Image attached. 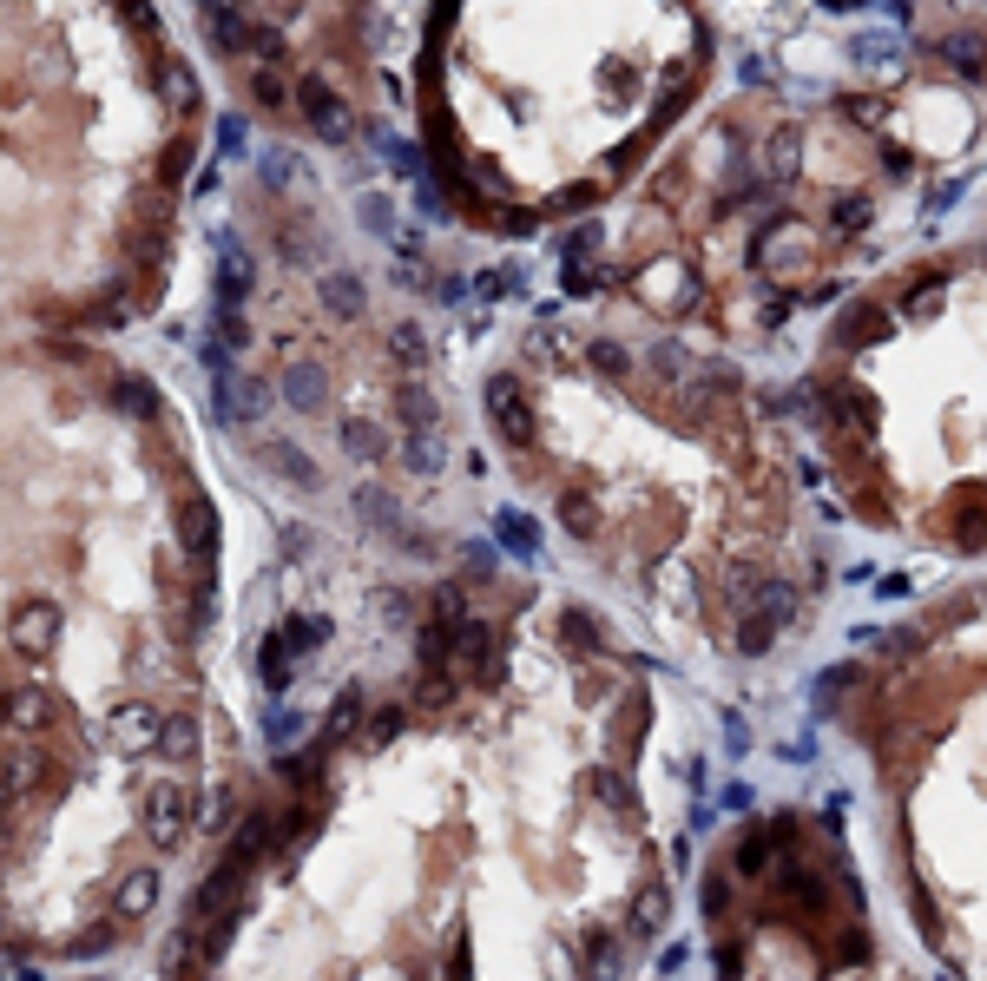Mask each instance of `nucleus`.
<instances>
[{"instance_id":"nucleus-1","label":"nucleus","mask_w":987,"mask_h":981,"mask_svg":"<svg viewBox=\"0 0 987 981\" xmlns=\"http://www.w3.org/2000/svg\"><path fill=\"white\" fill-rule=\"evenodd\" d=\"M487 422L501 428V442H514V448H533V435H540L533 402H527V389H520L514 376H494V382H487Z\"/></svg>"},{"instance_id":"nucleus-2","label":"nucleus","mask_w":987,"mask_h":981,"mask_svg":"<svg viewBox=\"0 0 987 981\" xmlns=\"http://www.w3.org/2000/svg\"><path fill=\"white\" fill-rule=\"evenodd\" d=\"M297 112L310 119L316 139H329V145L349 139V106L336 99V86H329L323 73H303V80H297Z\"/></svg>"},{"instance_id":"nucleus-3","label":"nucleus","mask_w":987,"mask_h":981,"mask_svg":"<svg viewBox=\"0 0 987 981\" xmlns=\"http://www.w3.org/2000/svg\"><path fill=\"white\" fill-rule=\"evenodd\" d=\"M145 837H152L158 850H178V843H185V791H178V784L145 791Z\"/></svg>"},{"instance_id":"nucleus-4","label":"nucleus","mask_w":987,"mask_h":981,"mask_svg":"<svg viewBox=\"0 0 987 981\" xmlns=\"http://www.w3.org/2000/svg\"><path fill=\"white\" fill-rule=\"evenodd\" d=\"M178 527H185V554L211 573V560H218V507L204 501V494H191L185 514H178Z\"/></svg>"},{"instance_id":"nucleus-5","label":"nucleus","mask_w":987,"mask_h":981,"mask_svg":"<svg viewBox=\"0 0 987 981\" xmlns=\"http://www.w3.org/2000/svg\"><path fill=\"white\" fill-rule=\"evenodd\" d=\"M244 297H251V251L218 238V310H237Z\"/></svg>"},{"instance_id":"nucleus-6","label":"nucleus","mask_w":987,"mask_h":981,"mask_svg":"<svg viewBox=\"0 0 987 981\" xmlns=\"http://www.w3.org/2000/svg\"><path fill=\"white\" fill-rule=\"evenodd\" d=\"M204 20H211V40H218V53H251V20H244V7L237 0H198Z\"/></svg>"},{"instance_id":"nucleus-7","label":"nucleus","mask_w":987,"mask_h":981,"mask_svg":"<svg viewBox=\"0 0 987 981\" xmlns=\"http://www.w3.org/2000/svg\"><path fill=\"white\" fill-rule=\"evenodd\" d=\"M264 409H270L264 382H218V415L224 422H257Z\"/></svg>"},{"instance_id":"nucleus-8","label":"nucleus","mask_w":987,"mask_h":981,"mask_svg":"<svg viewBox=\"0 0 987 981\" xmlns=\"http://www.w3.org/2000/svg\"><path fill=\"white\" fill-rule=\"evenodd\" d=\"M889 336V317H882L876 303H849L843 323H836V343L843 349H862V343H882Z\"/></svg>"},{"instance_id":"nucleus-9","label":"nucleus","mask_w":987,"mask_h":981,"mask_svg":"<svg viewBox=\"0 0 987 981\" xmlns=\"http://www.w3.org/2000/svg\"><path fill=\"white\" fill-rule=\"evenodd\" d=\"M323 389H329V376H323V363H310V356H297V363L283 369V396L297 402V409H323Z\"/></svg>"},{"instance_id":"nucleus-10","label":"nucleus","mask_w":987,"mask_h":981,"mask_svg":"<svg viewBox=\"0 0 987 981\" xmlns=\"http://www.w3.org/2000/svg\"><path fill=\"white\" fill-rule=\"evenodd\" d=\"M494 534L507 540V554H514V560H533V554H540V527H533L520 507H501V514H494Z\"/></svg>"},{"instance_id":"nucleus-11","label":"nucleus","mask_w":987,"mask_h":981,"mask_svg":"<svg viewBox=\"0 0 987 981\" xmlns=\"http://www.w3.org/2000/svg\"><path fill=\"white\" fill-rule=\"evenodd\" d=\"M323 303L336 310V317H362V310H369L362 277H356V270H329V277H323Z\"/></svg>"},{"instance_id":"nucleus-12","label":"nucleus","mask_w":987,"mask_h":981,"mask_svg":"<svg viewBox=\"0 0 987 981\" xmlns=\"http://www.w3.org/2000/svg\"><path fill=\"white\" fill-rule=\"evenodd\" d=\"M53 633H60V613H53L47 600H33L27 613L14 619V639H20V646H53Z\"/></svg>"},{"instance_id":"nucleus-13","label":"nucleus","mask_w":987,"mask_h":981,"mask_svg":"<svg viewBox=\"0 0 987 981\" xmlns=\"http://www.w3.org/2000/svg\"><path fill=\"white\" fill-rule=\"evenodd\" d=\"M257 672H264V685H270V692H283V685L297 679V652H290L277 633H270V639H264V659H257Z\"/></svg>"},{"instance_id":"nucleus-14","label":"nucleus","mask_w":987,"mask_h":981,"mask_svg":"<svg viewBox=\"0 0 987 981\" xmlns=\"http://www.w3.org/2000/svg\"><path fill=\"white\" fill-rule=\"evenodd\" d=\"M395 415H402L408 428H415V435H422V428H435V396H428V389H415V382H408V389H395Z\"/></svg>"},{"instance_id":"nucleus-15","label":"nucleus","mask_w":987,"mask_h":981,"mask_svg":"<svg viewBox=\"0 0 987 981\" xmlns=\"http://www.w3.org/2000/svg\"><path fill=\"white\" fill-rule=\"evenodd\" d=\"M343 448H349L356 461H382V448H389V442H382V428H376V422L349 415V422H343Z\"/></svg>"},{"instance_id":"nucleus-16","label":"nucleus","mask_w":987,"mask_h":981,"mask_svg":"<svg viewBox=\"0 0 987 981\" xmlns=\"http://www.w3.org/2000/svg\"><path fill=\"white\" fill-rule=\"evenodd\" d=\"M152 902H158V876H152V870H139V876H126V883H119V916L139 922Z\"/></svg>"},{"instance_id":"nucleus-17","label":"nucleus","mask_w":987,"mask_h":981,"mask_svg":"<svg viewBox=\"0 0 987 981\" xmlns=\"http://www.w3.org/2000/svg\"><path fill=\"white\" fill-rule=\"evenodd\" d=\"M902 310H909V317H935V310H941V270L909 277V297H902Z\"/></svg>"},{"instance_id":"nucleus-18","label":"nucleus","mask_w":987,"mask_h":981,"mask_svg":"<svg viewBox=\"0 0 987 981\" xmlns=\"http://www.w3.org/2000/svg\"><path fill=\"white\" fill-rule=\"evenodd\" d=\"M119 409L139 415V422H152V415H158V389L145 376H126V382H119Z\"/></svg>"},{"instance_id":"nucleus-19","label":"nucleus","mask_w":987,"mask_h":981,"mask_svg":"<svg viewBox=\"0 0 987 981\" xmlns=\"http://www.w3.org/2000/svg\"><path fill=\"white\" fill-rule=\"evenodd\" d=\"M277 639H283V646H290V652L303 659L310 646H323V639H329V619H310V613H303V619H290V626H283Z\"/></svg>"},{"instance_id":"nucleus-20","label":"nucleus","mask_w":987,"mask_h":981,"mask_svg":"<svg viewBox=\"0 0 987 981\" xmlns=\"http://www.w3.org/2000/svg\"><path fill=\"white\" fill-rule=\"evenodd\" d=\"M270 468H277V475H297L303 488H316V481H323V475H316V461L303 455V448H270Z\"/></svg>"},{"instance_id":"nucleus-21","label":"nucleus","mask_w":987,"mask_h":981,"mask_svg":"<svg viewBox=\"0 0 987 981\" xmlns=\"http://www.w3.org/2000/svg\"><path fill=\"white\" fill-rule=\"evenodd\" d=\"M356 718H362V692L349 685L336 705H329V725H323V738H343V731H356Z\"/></svg>"},{"instance_id":"nucleus-22","label":"nucleus","mask_w":987,"mask_h":981,"mask_svg":"<svg viewBox=\"0 0 987 981\" xmlns=\"http://www.w3.org/2000/svg\"><path fill=\"white\" fill-rule=\"evenodd\" d=\"M941 53H948L961 73H981V60H987V47L974 40V33H955V40H941Z\"/></svg>"},{"instance_id":"nucleus-23","label":"nucleus","mask_w":987,"mask_h":981,"mask_svg":"<svg viewBox=\"0 0 987 981\" xmlns=\"http://www.w3.org/2000/svg\"><path fill=\"white\" fill-rule=\"evenodd\" d=\"M823 402H830L843 422H869V415H876V409H869V396H862V389H849V382H843V389H830Z\"/></svg>"},{"instance_id":"nucleus-24","label":"nucleus","mask_w":987,"mask_h":981,"mask_svg":"<svg viewBox=\"0 0 987 981\" xmlns=\"http://www.w3.org/2000/svg\"><path fill=\"white\" fill-rule=\"evenodd\" d=\"M849 685H856V665H830V672H823V679H816V705H823V712H830L836 698L849 692Z\"/></svg>"},{"instance_id":"nucleus-25","label":"nucleus","mask_w":987,"mask_h":981,"mask_svg":"<svg viewBox=\"0 0 987 981\" xmlns=\"http://www.w3.org/2000/svg\"><path fill=\"white\" fill-rule=\"evenodd\" d=\"M665 909H672V902H665V889H645V896H639V916H632V929H639V935L665 929Z\"/></svg>"},{"instance_id":"nucleus-26","label":"nucleus","mask_w":987,"mask_h":981,"mask_svg":"<svg viewBox=\"0 0 987 981\" xmlns=\"http://www.w3.org/2000/svg\"><path fill=\"white\" fill-rule=\"evenodd\" d=\"M389 349H395V356H402L408 369H415V363H428V343H422V330H415V323H402V330L389 336Z\"/></svg>"},{"instance_id":"nucleus-27","label":"nucleus","mask_w":987,"mask_h":981,"mask_svg":"<svg viewBox=\"0 0 987 981\" xmlns=\"http://www.w3.org/2000/svg\"><path fill=\"white\" fill-rule=\"evenodd\" d=\"M770 178H797V132H777V145H770Z\"/></svg>"},{"instance_id":"nucleus-28","label":"nucleus","mask_w":987,"mask_h":981,"mask_svg":"<svg viewBox=\"0 0 987 981\" xmlns=\"http://www.w3.org/2000/svg\"><path fill=\"white\" fill-rule=\"evenodd\" d=\"M586 975H593V981H612V942H606V935H586Z\"/></svg>"},{"instance_id":"nucleus-29","label":"nucleus","mask_w":987,"mask_h":981,"mask_svg":"<svg viewBox=\"0 0 987 981\" xmlns=\"http://www.w3.org/2000/svg\"><path fill=\"white\" fill-rule=\"evenodd\" d=\"M474 284H481V297H514V290H520V270L514 264H507V270H481Z\"/></svg>"},{"instance_id":"nucleus-30","label":"nucleus","mask_w":987,"mask_h":981,"mask_svg":"<svg viewBox=\"0 0 987 981\" xmlns=\"http://www.w3.org/2000/svg\"><path fill=\"white\" fill-rule=\"evenodd\" d=\"M560 521L573 527V534H593V501H586V494H566V501H560Z\"/></svg>"},{"instance_id":"nucleus-31","label":"nucleus","mask_w":987,"mask_h":981,"mask_svg":"<svg viewBox=\"0 0 987 981\" xmlns=\"http://www.w3.org/2000/svg\"><path fill=\"white\" fill-rule=\"evenodd\" d=\"M770 633H777L770 619H744V626H737V652H751V659H757V652L770 646Z\"/></svg>"},{"instance_id":"nucleus-32","label":"nucleus","mask_w":987,"mask_h":981,"mask_svg":"<svg viewBox=\"0 0 987 981\" xmlns=\"http://www.w3.org/2000/svg\"><path fill=\"white\" fill-rule=\"evenodd\" d=\"M158 744H165V751H191V744H198V731H191V718H165V731H158Z\"/></svg>"},{"instance_id":"nucleus-33","label":"nucleus","mask_w":987,"mask_h":981,"mask_svg":"<svg viewBox=\"0 0 987 981\" xmlns=\"http://www.w3.org/2000/svg\"><path fill=\"white\" fill-rule=\"evenodd\" d=\"M165 93H172V106H198V80H191V73H185V66H172V73H165Z\"/></svg>"},{"instance_id":"nucleus-34","label":"nucleus","mask_w":987,"mask_h":981,"mask_svg":"<svg viewBox=\"0 0 987 981\" xmlns=\"http://www.w3.org/2000/svg\"><path fill=\"white\" fill-rule=\"evenodd\" d=\"M251 93H257V106H283V80H277V66H264V73H251Z\"/></svg>"},{"instance_id":"nucleus-35","label":"nucleus","mask_w":987,"mask_h":981,"mask_svg":"<svg viewBox=\"0 0 987 981\" xmlns=\"http://www.w3.org/2000/svg\"><path fill=\"white\" fill-rule=\"evenodd\" d=\"M830 218H836V231H856V224L869 218V198H836V205H830Z\"/></svg>"},{"instance_id":"nucleus-36","label":"nucleus","mask_w":987,"mask_h":981,"mask_svg":"<svg viewBox=\"0 0 987 981\" xmlns=\"http://www.w3.org/2000/svg\"><path fill=\"white\" fill-rule=\"evenodd\" d=\"M566 290H573V297H593V264H586V257H566Z\"/></svg>"},{"instance_id":"nucleus-37","label":"nucleus","mask_w":987,"mask_h":981,"mask_svg":"<svg viewBox=\"0 0 987 981\" xmlns=\"http://www.w3.org/2000/svg\"><path fill=\"white\" fill-rule=\"evenodd\" d=\"M185 165H191V145H165V159H158V172H165V178H158V185L172 191V185H178V172H185Z\"/></svg>"},{"instance_id":"nucleus-38","label":"nucleus","mask_w":987,"mask_h":981,"mask_svg":"<svg viewBox=\"0 0 987 981\" xmlns=\"http://www.w3.org/2000/svg\"><path fill=\"white\" fill-rule=\"evenodd\" d=\"M362 224H376L382 238H395V211H389V198H362Z\"/></svg>"},{"instance_id":"nucleus-39","label":"nucleus","mask_w":987,"mask_h":981,"mask_svg":"<svg viewBox=\"0 0 987 981\" xmlns=\"http://www.w3.org/2000/svg\"><path fill=\"white\" fill-rule=\"evenodd\" d=\"M560 626H566V639H573L580 652H593V646H599V633H593V619H586V613H566Z\"/></svg>"},{"instance_id":"nucleus-40","label":"nucleus","mask_w":987,"mask_h":981,"mask_svg":"<svg viewBox=\"0 0 987 981\" xmlns=\"http://www.w3.org/2000/svg\"><path fill=\"white\" fill-rule=\"evenodd\" d=\"M251 53L277 66V60H283V33H277V27H257V33H251Z\"/></svg>"},{"instance_id":"nucleus-41","label":"nucleus","mask_w":987,"mask_h":981,"mask_svg":"<svg viewBox=\"0 0 987 981\" xmlns=\"http://www.w3.org/2000/svg\"><path fill=\"white\" fill-rule=\"evenodd\" d=\"M382 152H389V165H402L408 178H422V152H415V145H395V139H382Z\"/></svg>"},{"instance_id":"nucleus-42","label":"nucleus","mask_w":987,"mask_h":981,"mask_svg":"<svg viewBox=\"0 0 987 981\" xmlns=\"http://www.w3.org/2000/svg\"><path fill=\"white\" fill-rule=\"evenodd\" d=\"M264 172H270V185H290V178H297L303 165L290 159V152H270V159H264Z\"/></svg>"},{"instance_id":"nucleus-43","label":"nucleus","mask_w":987,"mask_h":981,"mask_svg":"<svg viewBox=\"0 0 987 981\" xmlns=\"http://www.w3.org/2000/svg\"><path fill=\"white\" fill-rule=\"evenodd\" d=\"M593 369L619 376V369H626V349H619V343H593Z\"/></svg>"},{"instance_id":"nucleus-44","label":"nucleus","mask_w":987,"mask_h":981,"mask_svg":"<svg viewBox=\"0 0 987 981\" xmlns=\"http://www.w3.org/2000/svg\"><path fill=\"white\" fill-rule=\"evenodd\" d=\"M395 731H402V712H395V705H382V712H376V725H369V738H376V744H389Z\"/></svg>"},{"instance_id":"nucleus-45","label":"nucleus","mask_w":987,"mask_h":981,"mask_svg":"<svg viewBox=\"0 0 987 981\" xmlns=\"http://www.w3.org/2000/svg\"><path fill=\"white\" fill-rule=\"evenodd\" d=\"M593 198H599V185H573V191L553 198V211H580V205H593Z\"/></svg>"},{"instance_id":"nucleus-46","label":"nucleus","mask_w":987,"mask_h":981,"mask_svg":"<svg viewBox=\"0 0 987 981\" xmlns=\"http://www.w3.org/2000/svg\"><path fill=\"white\" fill-rule=\"evenodd\" d=\"M408 461H415V468H435V448H428V428H422V435H408Z\"/></svg>"},{"instance_id":"nucleus-47","label":"nucleus","mask_w":987,"mask_h":981,"mask_svg":"<svg viewBox=\"0 0 987 981\" xmlns=\"http://www.w3.org/2000/svg\"><path fill=\"white\" fill-rule=\"evenodd\" d=\"M218 145H224V152H244V119H224V132H218Z\"/></svg>"},{"instance_id":"nucleus-48","label":"nucleus","mask_w":987,"mask_h":981,"mask_svg":"<svg viewBox=\"0 0 987 981\" xmlns=\"http://www.w3.org/2000/svg\"><path fill=\"white\" fill-rule=\"evenodd\" d=\"M862 955H869V935L849 929V935H843V962H862Z\"/></svg>"},{"instance_id":"nucleus-49","label":"nucleus","mask_w":987,"mask_h":981,"mask_svg":"<svg viewBox=\"0 0 987 981\" xmlns=\"http://www.w3.org/2000/svg\"><path fill=\"white\" fill-rule=\"evenodd\" d=\"M507 238H533V211H507Z\"/></svg>"},{"instance_id":"nucleus-50","label":"nucleus","mask_w":987,"mask_h":981,"mask_svg":"<svg viewBox=\"0 0 987 981\" xmlns=\"http://www.w3.org/2000/svg\"><path fill=\"white\" fill-rule=\"evenodd\" d=\"M724 896H731V889H724L718 876H711V883H705V916H718V909H724Z\"/></svg>"},{"instance_id":"nucleus-51","label":"nucleus","mask_w":987,"mask_h":981,"mask_svg":"<svg viewBox=\"0 0 987 981\" xmlns=\"http://www.w3.org/2000/svg\"><path fill=\"white\" fill-rule=\"evenodd\" d=\"M448 981H474V975H468V942H455V962H448Z\"/></svg>"}]
</instances>
